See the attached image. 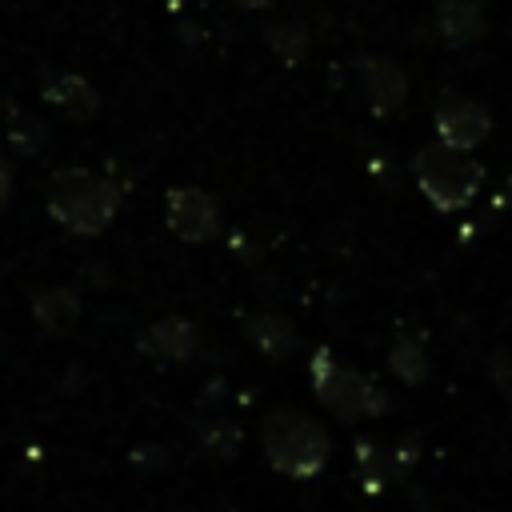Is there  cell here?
Listing matches in <instances>:
<instances>
[{
	"instance_id": "ffe728a7",
	"label": "cell",
	"mask_w": 512,
	"mask_h": 512,
	"mask_svg": "<svg viewBox=\"0 0 512 512\" xmlns=\"http://www.w3.org/2000/svg\"><path fill=\"white\" fill-rule=\"evenodd\" d=\"M4 192H8V168L0 164V204H4Z\"/></svg>"
},
{
	"instance_id": "3957f363",
	"label": "cell",
	"mask_w": 512,
	"mask_h": 512,
	"mask_svg": "<svg viewBox=\"0 0 512 512\" xmlns=\"http://www.w3.org/2000/svg\"><path fill=\"white\" fill-rule=\"evenodd\" d=\"M412 180L420 188V196L436 208V212H464L480 188H484V168L480 160H472L468 152L460 148H448V144H424L416 148L412 156Z\"/></svg>"
},
{
	"instance_id": "277c9868",
	"label": "cell",
	"mask_w": 512,
	"mask_h": 512,
	"mask_svg": "<svg viewBox=\"0 0 512 512\" xmlns=\"http://www.w3.org/2000/svg\"><path fill=\"white\" fill-rule=\"evenodd\" d=\"M120 208V188L108 176L84 172V168H64L52 176V192H48V212L80 236H96L108 228V220Z\"/></svg>"
},
{
	"instance_id": "7c38bea8",
	"label": "cell",
	"mask_w": 512,
	"mask_h": 512,
	"mask_svg": "<svg viewBox=\"0 0 512 512\" xmlns=\"http://www.w3.org/2000/svg\"><path fill=\"white\" fill-rule=\"evenodd\" d=\"M44 96H48L60 112H68L72 120H88V116L100 108V96H96V88H92L84 76H52V80L44 84Z\"/></svg>"
},
{
	"instance_id": "52a82bcc",
	"label": "cell",
	"mask_w": 512,
	"mask_h": 512,
	"mask_svg": "<svg viewBox=\"0 0 512 512\" xmlns=\"http://www.w3.org/2000/svg\"><path fill=\"white\" fill-rule=\"evenodd\" d=\"M356 76L364 88V100L376 116H392L408 100V72L388 56H356Z\"/></svg>"
},
{
	"instance_id": "9a60e30c",
	"label": "cell",
	"mask_w": 512,
	"mask_h": 512,
	"mask_svg": "<svg viewBox=\"0 0 512 512\" xmlns=\"http://www.w3.org/2000/svg\"><path fill=\"white\" fill-rule=\"evenodd\" d=\"M264 44L272 48V56L280 64L296 68V64H304V56L312 48V36H308V24L304 20H276V24H268Z\"/></svg>"
},
{
	"instance_id": "8992f818",
	"label": "cell",
	"mask_w": 512,
	"mask_h": 512,
	"mask_svg": "<svg viewBox=\"0 0 512 512\" xmlns=\"http://www.w3.org/2000/svg\"><path fill=\"white\" fill-rule=\"evenodd\" d=\"M164 220L188 244H208L224 232V212L204 188H172L164 196Z\"/></svg>"
},
{
	"instance_id": "e0dca14e",
	"label": "cell",
	"mask_w": 512,
	"mask_h": 512,
	"mask_svg": "<svg viewBox=\"0 0 512 512\" xmlns=\"http://www.w3.org/2000/svg\"><path fill=\"white\" fill-rule=\"evenodd\" d=\"M488 372H492L496 388L508 396V392H512V364H508V356H500V352H496V356L488 360Z\"/></svg>"
},
{
	"instance_id": "ba28073f",
	"label": "cell",
	"mask_w": 512,
	"mask_h": 512,
	"mask_svg": "<svg viewBox=\"0 0 512 512\" xmlns=\"http://www.w3.org/2000/svg\"><path fill=\"white\" fill-rule=\"evenodd\" d=\"M140 352L152 356V360H172V364H184L200 352V332L192 320L184 316H164L156 320L144 336H140Z\"/></svg>"
},
{
	"instance_id": "6da1fadb",
	"label": "cell",
	"mask_w": 512,
	"mask_h": 512,
	"mask_svg": "<svg viewBox=\"0 0 512 512\" xmlns=\"http://www.w3.org/2000/svg\"><path fill=\"white\" fill-rule=\"evenodd\" d=\"M260 448L272 472L288 480H316L332 460V436L300 408H272L260 424Z\"/></svg>"
},
{
	"instance_id": "8fae6325",
	"label": "cell",
	"mask_w": 512,
	"mask_h": 512,
	"mask_svg": "<svg viewBox=\"0 0 512 512\" xmlns=\"http://www.w3.org/2000/svg\"><path fill=\"white\" fill-rule=\"evenodd\" d=\"M388 372L396 376V380H404V384H424L428 380V372H432V360H428V348H424V340L420 336H412V332H396V340H392V348H388Z\"/></svg>"
},
{
	"instance_id": "9c48e42d",
	"label": "cell",
	"mask_w": 512,
	"mask_h": 512,
	"mask_svg": "<svg viewBox=\"0 0 512 512\" xmlns=\"http://www.w3.org/2000/svg\"><path fill=\"white\" fill-rule=\"evenodd\" d=\"M436 36L452 48H464V44H476L488 28L484 20V4L480 0H436Z\"/></svg>"
},
{
	"instance_id": "7a4b0ae2",
	"label": "cell",
	"mask_w": 512,
	"mask_h": 512,
	"mask_svg": "<svg viewBox=\"0 0 512 512\" xmlns=\"http://www.w3.org/2000/svg\"><path fill=\"white\" fill-rule=\"evenodd\" d=\"M308 376H312V396L336 416V420H372L384 416L392 408L384 384H376V376L344 364L332 348H316L308 356Z\"/></svg>"
},
{
	"instance_id": "44dd1931",
	"label": "cell",
	"mask_w": 512,
	"mask_h": 512,
	"mask_svg": "<svg viewBox=\"0 0 512 512\" xmlns=\"http://www.w3.org/2000/svg\"><path fill=\"white\" fill-rule=\"evenodd\" d=\"M508 416H512V392H508Z\"/></svg>"
},
{
	"instance_id": "30bf717a",
	"label": "cell",
	"mask_w": 512,
	"mask_h": 512,
	"mask_svg": "<svg viewBox=\"0 0 512 512\" xmlns=\"http://www.w3.org/2000/svg\"><path fill=\"white\" fill-rule=\"evenodd\" d=\"M240 332L248 344H256V352H264L268 360H288L296 348H300V332L276 316V312H244L240 320Z\"/></svg>"
},
{
	"instance_id": "5bb4252c",
	"label": "cell",
	"mask_w": 512,
	"mask_h": 512,
	"mask_svg": "<svg viewBox=\"0 0 512 512\" xmlns=\"http://www.w3.org/2000/svg\"><path fill=\"white\" fill-rule=\"evenodd\" d=\"M392 476H396L392 452L380 448L376 440L360 436V440H356V480H360V488H364L368 496H376V492H384V484H388Z\"/></svg>"
},
{
	"instance_id": "2e32d148",
	"label": "cell",
	"mask_w": 512,
	"mask_h": 512,
	"mask_svg": "<svg viewBox=\"0 0 512 512\" xmlns=\"http://www.w3.org/2000/svg\"><path fill=\"white\" fill-rule=\"evenodd\" d=\"M36 316L44 328L52 332H68L76 320H80V300L68 292V288H52L44 296H36Z\"/></svg>"
},
{
	"instance_id": "4fadbf2b",
	"label": "cell",
	"mask_w": 512,
	"mask_h": 512,
	"mask_svg": "<svg viewBox=\"0 0 512 512\" xmlns=\"http://www.w3.org/2000/svg\"><path fill=\"white\" fill-rule=\"evenodd\" d=\"M196 440H200V448H204L208 456L232 460V456L240 452L244 432H240V424H236L232 416H224V412H204V416H196Z\"/></svg>"
},
{
	"instance_id": "ac0fdd59",
	"label": "cell",
	"mask_w": 512,
	"mask_h": 512,
	"mask_svg": "<svg viewBox=\"0 0 512 512\" xmlns=\"http://www.w3.org/2000/svg\"><path fill=\"white\" fill-rule=\"evenodd\" d=\"M496 204H500V208H504V204H512V172H508V180H504V188H500Z\"/></svg>"
},
{
	"instance_id": "d6986e66",
	"label": "cell",
	"mask_w": 512,
	"mask_h": 512,
	"mask_svg": "<svg viewBox=\"0 0 512 512\" xmlns=\"http://www.w3.org/2000/svg\"><path fill=\"white\" fill-rule=\"evenodd\" d=\"M240 8H252V12H260V8H272L276 0H236Z\"/></svg>"
},
{
	"instance_id": "5b68a950",
	"label": "cell",
	"mask_w": 512,
	"mask_h": 512,
	"mask_svg": "<svg viewBox=\"0 0 512 512\" xmlns=\"http://www.w3.org/2000/svg\"><path fill=\"white\" fill-rule=\"evenodd\" d=\"M432 128H436L440 144L472 152L492 136V112L464 92H444L432 108Z\"/></svg>"
}]
</instances>
